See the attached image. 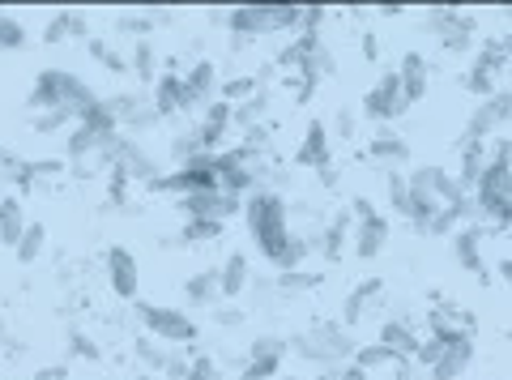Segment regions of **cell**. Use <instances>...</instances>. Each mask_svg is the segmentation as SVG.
Listing matches in <instances>:
<instances>
[{"label": "cell", "mask_w": 512, "mask_h": 380, "mask_svg": "<svg viewBox=\"0 0 512 380\" xmlns=\"http://www.w3.org/2000/svg\"><path fill=\"white\" fill-rule=\"evenodd\" d=\"M333 380H372V376H367V372L359 368V363H342V368L333 372Z\"/></svg>", "instance_id": "45"}, {"label": "cell", "mask_w": 512, "mask_h": 380, "mask_svg": "<svg viewBox=\"0 0 512 380\" xmlns=\"http://www.w3.org/2000/svg\"><path fill=\"white\" fill-rule=\"evenodd\" d=\"M500 278H504V282H512V261H504V265H500Z\"/></svg>", "instance_id": "50"}, {"label": "cell", "mask_w": 512, "mask_h": 380, "mask_svg": "<svg viewBox=\"0 0 512 380\" xmlns=\"http://www.w3.org/2000/svg\"><path fill=\"white\" fill-rule=\"evenodd\" d=\"M508 120H512V94L495 90L491 99H483L474 107V116L466 120V137H461V141H487L491 133H500Z\"/></svg>", "instance_id": "10"}, {"label": "cell", "mask_w": 512, "mask_h": 380, "mask_svg": "<svg viewBox=\"0 0 512 380\" xmlns=\"http://www.w3.org/2000/svg\"><path fill=\"white\" fill-rule=\"evenodd\" d=\"M18 167H22V158L13 154L9 146H0V176H13V171H18Z\"/></svg>", "instance_id": "44"}, {"label": "cell", "mask_w": 512, "mask_h": 380, "mask_svg": "<svg viewBox=\"0 0 512 380\" xmlns=\"http://www.w3.org/2000/svg\"><path fill=\"white\" fill-rule=\"evenodd\" d=\"M184 299H188L192 308H218V304H222L218 269H197V274L184 282Z\"/></svg>", "instance_id": "22"}, {"label": "cell", "mask_w": 512, "mask_h": 380, "mask_svg": "<svg viewBox=\"0 0 512 380\" xmlns=\"http://www.w3.org/2000/svg\"><path fill=\"white\" fill-rule=\"evenodd\" d=\"M363 56H367V60H372V65H376V60H380V39L372 35V30H367V35H363Z\"/></svg>", "instance_id": "46"}, {"label": "cell", "mask_w": 512, "mask_h": 380, "mask_svg": "<svg viewBox=\"0 0 512 380\" xmlns=\"http://www.w3.org/2000/svg\"><path fill=\"white\" fill-rule=\"evenodd\" d=\"M90 52H94V60H99L103 69H111V73H128V60L116 52L111 43H99V39H90Z\"/></svg>", "instance_id": "36"}, {"label": "cell", "mask_w": 512, "mask_h": 380, "mask_svg": "<svg viewBox=\"0 0 512 380\" xmlns=\"http://www.w3.org/2000/svg\"><path fill=\"white\" fill-rule=\"evenodd\" d=\"M278 380H299V376H278Z\"/></svg>", "instance_id": "51"}, {"label": "cell", "mask_w": 512, "mask_h": 380, "mask_svg": "<svg viewBox=\"0 0 512 380\" xmlns=\"http://www.w3.org/2000/svg\"><path fill=\"white\" fill-rule=\"evenodd\" d=\"M26 47V26L13 13H0V52H22Z\"/></svg>", "instance_id": "31"}, {"label": "cell", "mask_w": 512, "mask_h": 380, "mask_svg": "<svg viewBox=\"0 0 512 380\" xmlns=\"http://www.w3.org/2000/svg\"><path fill=\"white\" fill-rule=\"evenodd\" d=\"M367 154H372V163L397 171V167L410 163V141H406L402 133H393V129H380V133L372 137V146H367Z\"/></svg>", "instance_id": "18"}, {"label": "cell", "mask_w": 512, "mask_h": 380, "mask_svg": "<svg viewBox=\"0 0 512 380\" xmlns=\"http://www.w3.org/2000/svg\"><path fill=\"white\" fill-rule=\"evenodd\" d=\"M128 69L137 73V82H146V86H154L158 82V69H154V47L141 39L137 47H133V56H128Z\"/></svg>", "instance_id": "30"}, {"label": "cell", "mask_w": 512, "mask_h": 380, "mask_svg": "<svg viewBox=\"0 0 512 380\" xmlns=\"http://www.w3.org/2000/svg\"><path fill=\"white\" fill-rule=\"evenodd\" d=\"M133 351H137V359L146 363V368H158V372H163V363H167V351H163V342H154L150 334H141V338H137V346H133Z\"/></svg>", "instance_id": "35"}, {"label": "cell", "mask_w": 512, "mask_h": 380, "mask_svg": "<svg viewBox=\"0 0 512 380\" xmlns=\"http://www.w3.org/2000/svg\"><path fill=\"white\" fill-rule=\"evenodd\" d=\"M188 218H205V223H227V218L244 214V197H231L222 188H210V193H192L180 201Z\"/></svg>", "instance_id": "11"}, {"label": "cell", "mask_w": 512, "mask_h": 380, "mask_svg": "<svg viewBox=\"0 0 512 380\" xmlns=\"http://www.w3.org/2000/svg\"><path fill=\"white\" fill-rule=\"evenodd\" d=\"M248 287H252L248 257H244V252H231V257L218 265V291H222V299H239Z\"/></svg>", "instance_id": "20"}, {"label": "cell", "mask_w": 512, "mask_h": 380, "mask_svg": "<svg viewBox=\"0 0 512 380\" xmlns=\"http://www.w3.org/2000/svg\"><path fill=\"white\" fill-rule=\"evenodd\" d=\"M69 376V368H64V363H52V368H39L35 372V380H64Z\"/></svg>", "instance_id": "48"}, {"label": "cell", "mask_w": 512, "mask_h": 380, "mask_svg": "<svg viewBox=\"0 0 512 380\" xmlns=\"http://www.w3.org/2000/svg\"><path fill=\"white\" fill-rule=\"evenodd\" d=\"M376 342H380V346H389V351H393V355H402V359H414V355H419V346H423L406 316H393V321H384V325L376 329Z\"/></svg>", "instance_id": "16"}, {"label": "cell", "mask_w": 512, "mask_h": 380, "mask_svg": "<svg viewBox=\"0 0 512 380\" xmlns=\"http://www.w3.org/2000/svg\"><path fill=\"white\" fill-rule=\"evenodd\" d=\"M393 73H397V82H402V94H406V103H410V107L427 99V86H431L427 56H419V52H406V56H402V65H397Z\"/></svg>", "instance_id": "13"}, {"label": "cell", "mask_w": 512, "mask_h": 380, "mask_svg": "<svg viewBox=\"0 0 512 380\" xmlns=\"http://www.w3.org/2000/svg\"><path fill=\"white\" fill-rule=\"evenodd\" d=\"M350 363H359V368L372 376V372H384V368H397V363H402V355H393L389 346H380V342H372V346H359L355 351V359Z\"/></svg>", "instance_id": "27"}, {"label": "cell", "mask_w": 512, "mask_h": 380, "mask_svg": "<svg viewBox=\"0 0 512 380\" xmlns=\"http://www.w3.org/2000/svg\"><path fill=\"white\" fill-rule=\"evenodd\" d=\"M508 244H512V231H508Z\"/></svg>", "instance_id": "53"}, {"label": "cell", "mask_w": 512, "mask_h": 380, "mask_svg": "<svg viewBox=\"0 0 512 380\" xmlns=\"http://www.w3.org/2000/svg\"><path fill=\"white\" fill-rule=\"evenodd\" d=\"M184 94H188V107H205L218 99V69L214 60H192V69L184 73Z\"/></svg>", "instance_id": "14"}, {"label": "cell", "mask_w": 512, "mask_h": 380, "mask_svg": "<svg viewBox=\"0 0 512 380\" xmlns=\"http://www.w3.org/2000/svg\"><path fill=\"white\" fill-rule=\"evenodd\" d=\"M103 269H107V282L111 291H116L120 299H128V304H137V291H141V269H137V257L128 248H107L103 257Z\"/></svg>", "instance_id": "12"}, {"label": "cell", "mask_w": 512, "mask_h": 380, "mask_svg": "<svg viewBox=\"0 0 512 380\" xmlns=\"http://www.w3.org/2000/svg\"><path fill=\"white\" fill-rule=\"evenodd\" d=\"M137 321L141 329L154 338V342H163V346H192L197 342V321L184 312V308H171V304H146V299H137Z\"/></svg>", "instance_id": "5"}, {"label": "cell", "mask_w": 512, "mask_h": 380, "mask_svg": "<svg viewBox=\"0 0 512 380\" xmlns=\"http://www.w3.org/2000/svg\"><path fill=\"white\" fill-rule=\"evenodd\" d=\"M282 359H248V368L239 372V380H278Z\"/></svg>", "instance_id": "37"}, {"label": "cell", "mask_w": 512, "mask_h": 380, "mask_svg": "<svg viewBox=\"0 0 512 380\" xmlns=\"http://www.w3.org/2000/svg\"><path fill=\"white\" fill-rule=\"evenodd\" d=\"M380 295H384V282H380V278H363L359 287L346 295V304H342V325H346V329H355L363 316H367V308L380 304Z\"/></svg>", "instance_id": "19"}, {"label": "cell", "mask_w": 512, "mask_h": 380, "mask_svg": "<svg viewBox=\"0 0 512 380\" xmlns=\"http://www.w3.org/2000/svg\"><path fill=\"white\" fill-rule=\"evenodd\" d=\"M69 346H73V355H82V359H99V346H94L82 329H73L69 334Z\"/></svg>", "instance_id": "41"}, {"label": "cell", "mask_w": 512, "mask_h": 380, "mask_svg": "<svg viewBox=\"0 0 512 380\" xmlns=\"http://www.w3.org/2000/svg\"><path fill=\"white\" fill-rule=\"evenodd\" d=\"M406 112H410V103H406V94H402V82H397V73L376 77V86L363 94V116H367V120L389 124V120H402Z\"/></svg>", "instance_id": "8"}, {"label": "cell", "mask_w": 512, "mask_h": 380, "mask_svg": "<svg viewBox=\"0 0 512 380\" xmlns=\"http://www.w3.org/2000/svg\"><path fill=\"white\" fill-rule=\"evenodd\" d=\"M222 235V223H205V218H188L184 223V235L175 244H210Z\"/></svg>", "instance_id": "33"}, {"label": "cell", "mask_w": 512, "mask_h": 380, "mask_svg": "<svg viewBox=\"0 0 512 380\" xmlns=\"http://www.w3.org/2000/svg\"><path fill=\"white\" fill-rule=\"evenodd\" d=\"M184 380H222V372H218V363L210 355H197V359L188 363V376Z\"/></svg>", "instance_id": "38"}, {"label": "cell", "mask_w": 512, "mask_h": 380, "mask_svg": "<svg viewBox=\"0 0 512 380\" xmlns=\"http://www.w3.org/2000/svg\"><path fill=\"white\" fill-rule=\"evenodd\" d=\"M90 35V26H86V13H77V9H60L52 22H47L43 30V43H64V39H86Z\"/></svg>", "instance_id": "23"}, {"label": "cell", "mask_w": 512, "mask_h": 380, "mask_svg": "<svg viewBox=\"0 0 512 380\" xmlns=\"http://www.w3.org/2000/svg\"><path fill=\"white\" fill-rule=\"evenodd\" d=\"M188 363H192V359H184V355L171 346V351H167V363H163V376H171V380H184V376H188Z\"/></svg>", "instance_id": "40"}, {"label": "cell", "mask_w": 512, "mask_h": 380, "mask_svg": "<svg viewBox=\"0 0 512 380\" xmlns=\"http://www.w3.org/2000/svg\"><path fill=\"white\" fill-rule=\"evenodd\" d=\"M487 141H461V171H457V180H461V188L466 193H474V184H478V176L487 171Z\"/></svg>", "instance_id": "24"}, {"label": "cell", "mask_w": 512, "mask_h": 380, "mask_svg": "<svg viewBox=\"0 0 512 380\" xmlns=\"http://www.w3.org/2000/svg\"><path fill=\"white\" fill-rule=\"evenodd\" d=\"M291 351H295L303 363L320 368V372H338L346 359H355L359 342L350 338V329H346L342 321H316V325L303 329V334L291 338Z\"/></svg>", "instance_id": "3"}, {"label": "cell", "mask_w": 512, "mask_h": 380, "mask_svg": "<svg viewBox=\"0 0 512 380\" xmlns=\"http://www.w3.org/2000/svg\"><path fill=\"white\" fill-rule=\"evenodd\" d=\"M214 321L218 325H239L244 316H239V308H214Z\"/></svg>", "instance_id": "47"}, {"label": "cell", "mask_w": 512, "mask_h": 380, "mask_svg": "<svg viewBox=\"0 0 512 380\" xmlns=\"http://www.w3.org/2000/svg\"><path fill=\"white\" fill-rule=\"evenodd\" d=\"M244 223H248V235L256 252L269 261V265H282L286 248H291L295 231H291V210H286L282 193H274V188H256V193L244 197Z\"/></svg>", "instance_id": "1"}, {"label": "cell", "mask_w": 512, "mask_h": 380, "mask_svg": "<svg viewBox=\"0 0 512 380\" xmlns=\"http://www.w3.org/2000/svg\"><path fill=\"white\" fill-rule=\"evenodd\" d=\"M286 351H291V342L278 338V334H261L252 346H248V359H286Z\"/></svg>", "instance_id": "34"}, {"label": "cell", "mask_w": 512, "mask_h": 380, "mask_svg": "<svg viewBox=\"0 0 512 380\" xmlns=\"http://www.w3.org/2000/svg\"><path fill=\"white\" fill-rule=\"evenodd\" d=\"M274 287L282 295V304H291V299H299V295H308V291L320 287V274H312L308 265H303V269H286V274H274Z\"/></svg>", "instance_id": "26"}, {"label": "cell", "mask_w": 512, "mask_h": 380, "mask_svg": "<svg viewBox=\"0 0 512 380\" xmlns=\"http://www.w3.org/2000/svg\"><path fill=\"white\" fill-rule=\"evenodd\" d=\"M350 240H355L359 261H376L384 248H389V218L376 214L372 201H355V227H350Z\"/></svg>", "instance_id": "6"}, {"label": "cell", "mask_w": 512, "mask_h": 380, "mask_svg": "<svg viewBox=\"0 0 512 380\" xmlns=\"http://www.w3.org/2000/svg\"><path fill=\"white\" fill-rule=\"evenodd\" d=\"M265 112H269V94L265 90H256L252 99L244 103H235V129H256V124H265Z\"/></svg>", "instance_id": "29"}, {"label": "cell", "mask_w": 512, "mask_h": 380, "mask_svg": "<svg viewBox=\"0 0 512 380\" xmlns=\"http://www.w3.org/2000/svg\"><path fill=\"white\" fill-rule=\"evenodd\" d=\"M43 248H47V227H43V223H30V227L22 231L18 248H13V257H18V265H35V261L43 257Z\"/></svg>", "instance_id": "28"}, {"label": "cell", "mask_w": 512, "mask_h": 380, "mask_svg": "<svg viewBox=\"0 0 512 380\" xmlns=\"http://www.w3.org/2000/svg\"><path fill=\"white\" fill-rule=\"evenodd\" d=\"M26 227H30V218H26L22 197H18V193L0 197V244H5V248H18V240H22Z\"/></svg>", "instance_id": "21"}, {"label": "cell", "mask_w": 512, "mask_h": 380, "mask_svg": "<svg viewBox=\"0 0 512 380\" xmlns=\"http://www.w3.org/2000/svg\"><path fill=\"white\" fill-rule=\"evenodd\" d=\"M137 380H154V376H137Z\"/></svg>", "instance_id": "52"}, {"label": "cell", "mask_w": 512, "mask_h": 380, "mask_svg": "<svg viewBox=\"0 0 512 380\" xmlns=\"http://www.w3.org/2000/svg\"><path fill=\"white\" fill-rule=\"evenodd\" d=\"M453 252H457V265H461V269L478 274V269H483V235H478V227L453 231Z\"/></svg>", "instance_id": "25"}, {"label": "cell", "mask_w": 512, "mask_h": 380, "mask_svg": "<svg viewBox=\"0 0 512 380\" xmlns=\"http://www.w3.org/2000/svg\"><path fill=\"white\" fill-rule=\"evenodd\" d=\"M333 129H338L342 137H355V112H350V107H338V116H333Z\"/></svg>", "instance_id": "43"}, {"label": "cell", "mask_w": 512, "mask_h": 380, "mask_svg": "<svg viewBox=\"0 0 512 380\" xmlns=\"http://www.w3.org/2000/svg\"><path fill=\"white\" fill-rule=\"evenodd\" d=\"M427 30L436 35V43L444 52H470L474 43V18L470 13H457V9H427Z\"/></svg>", "instance_id": "7"}, {"label": "cell", "mask_w": 512, "mask_h": 380, "mask_svg": "<svg viewBox=\"0 0 512 380\" xmlns=\"http://www.w3.org/2000/svg\"><path fill=\"white\" fill-rule=\"evenodd\" d=\"M256 90H261V82H256V77H231V82H218V99H227V103L235 107V103L252 99Z\"/></svg>", "instance_id": "32"}, {"label": "cell", "mask_w": 512, "mask_h": 380, "mask_svg": "<svg viewBox=\"0 0 512 380\" xmlns=\"http://www.w3.org/2000/svg\"><path fill=\"white\" fill-rule=\"evenodd\" d=\"M150 103H154L158 120H167V116H180V112H188L184 77H180V73H158V82H154V94H150Z\"/></svg>", "instance_id": "15"}, {"label": "cell", "mask_w": 512, "mask_h": 380, "mask_svg": "<svg viewBox=\"0 0 512 380\" xmlns=\"http://www.w3.org/2000/svg\"><path fill=\"white\" fill-rule=\"evenodd\" d=\"M120 30H128V35H141V39H146V35H150V18H146V13H128V18H120Z\"/></svg>", "instance_id": "42"}, {"label": "cell", "mask_w": 512, "mask_h": 380, "mask_svg": "<svg viewBox=\"0 0 512 380\" xmlns=\"http://www.w3.org/2000/svg\"><path fill=\"white\" fill-rule=\"evenodd\" d=\"M103 94H94V86L86 82V77H77L69 69H43L35 77V86H30V112H64L73 124L86 120L94 107H99Z\"/></svg>", "instance_id": "2"}, {"label": "cell", "mask_w": 512, "mask_h": 380, "mask_svg": "<svg viewBox=\"0 0 512 380\" xmlns=\"http://www.w3.org/2000/svg\"><path fill=\"white\" fill-rule=\"evenodd\" d=\"M500 227H508V231H512V184H508L504 205H500Z\"/></svg>", "instance_id": "49"}, {"label": "cell", "mask_w": 512, "mask_h": 380, "mask_svg": "<svg viewBox=\"0 0 512 380\" xmlns=\"http://www.w3.org/2000/svg\"><path fill=\"white\" fill-rule=\"evenodd\" d=\"M295 163L308 167V171H325L329 167V129L320 120L308 124V133H303L299 150H295Z\"/></svg>", "instance_id": "17"}, {"label": "cell", "mask_w": 512, "mask_h": 380, "mask_svg": "<svg viewBox=\"0 0 512 380\" xmlns=\"http://www.w3.org/2000/svg\"><path fill=\"white\" fill-rule=\"evenodd\" d=\"M64 124H73L64 112H39L35 116V133H56V129H64Z\"/></svg>", "instance_id": "39"}, {"label": "cell", "mask_w": 512, "mask_h": 380, "mask_svg": "<svg viewBox=\"0 0 512 380\" xmlns=\"http://www.w3.org/2000/svg\"><path fill=\"white\" fill-rule=\"evenodd\" d=\"M227 30L235 39L303 35V9L299 5H239V9H227Z\"/></svg>", "instance_id": "4"}, {"label": "cell", "mask_w": 512, "mask_h": 380, "mask_svg": "<svg viewBox=\"0 0 512 380\" xmlns=\"http://www.w3.org/2000/svg\"><path fill=\"white\" fill-rule=\"evenodd\" d=\"M103 107H107V116L116 120V129H128V133H141V129H154L158 124L150 94H103Z\"/></svg>", "instance_id": "9"}]
</instances>
